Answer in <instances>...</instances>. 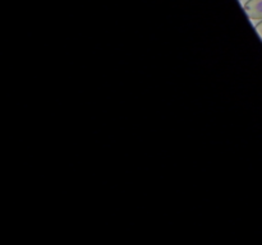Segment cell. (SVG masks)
I'll list each match as a JSON object with an SVG mask.
<instances>
[{
	"instance_id": "2",
	"label": "cell",
	"mask_w": 262,
	"mask_h": 245,
	"mask_svg": "<svg viewBox=\"0 0 262 245\" xmlns=\"http://www.w3.org/2000/svg\"><path fill=\"white\" fill-rule=\"evenodd\" d=\"M255 28H256V31H257L258 36H260L261 40H262V19H261L260 23H257V24H256Z\"/></svg>"
},
{
	"instance_id": "1",
	"label": "cell",
	"mask_w": 262,
	"mask_h": 245,
	"mask_svg": "<svg viewBox=\"0 0 262 245\" xmlns=\"http://www.w3.org/2000/svg\"><path fill=\"white\" fill-rule=\"evenodd\" d=\"M243 9L251 19H262V0H248Z\"/></svg>"
}]
</instances>
